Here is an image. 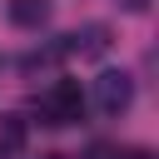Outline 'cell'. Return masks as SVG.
Returning <instances> with one entry per match:
<instances>
[{"mask_svg": "<svg viewBox=\"0 0 159 159\" xmlns=\"http://www.w3.org/2000/svg\"><path fill=\"white\" fill-rule=\"evenodd\" d=\"M35 119L50 124V129L80 124V119H84V89H80V80H55L50 89H40V99H35Z\"/></svg>", "mask_w": 159, "mask_h": 159, "instance_id": "obj_1", "label": "cell"}, {"mask_svg": "<svg viewBox=\"0 0 159 159\" xmlns=\"http://www.w3.org/2000/svg\"><path fill=\"white\" fill-rule=\"evenodd\" d=\"M129 104H134V80H129L124 70H104V75H94V109H99V114L119 119Z\"/></svg>", "mask_w": 159, "mask_h": 159, "instance_id": "obj_2", "label": "cell"}, {"mask_svg": "<svg viewBox=\"0 0 159 159\" xmlns=\"http://www.w3.org/2000/svg\"><path fill=\"white\" fill-rule=\"evenodd\" d=\"M109 45H114V35H109V25H80V30H70L65 40H60V55H70V60H99V55H109Z\"/></svg>", "mask_w": 159, "mask_h": 159, "instance_id": "obj_3", "label": "cell"}, {"mask_svg": "<svg viewBox=\"0 0 159 159\" xmlns=\"http://www.w3.org/2000/svg\"><path fill=\"white\" fill-rule=\"evenodd\" d=\"M5 15L20 30H45L50 25V0H5Z\"/></svg>", "mask_w": 159, "mask_h": 159, "instance_id": "obj_4", "label": "cell"}, {"mask_svg": "<svg viewBox=\"0 0 159 159\" xmlns=\"http://www.w3.org/2000/svg\"><path fill=\"white\" fill-rule=\"evenodd\" d=\"M30 144V129L20 114H0V159H20Z\"/></svg>", "mask_w": 159, "mask_h": 159, "instance_id": "obj_5", "label": "cell"}, {"mask_svg": "<svg viewBox=\"0 0 159 159\" xmlns=\"http://www.w3.org/2000/svg\"><path fill=\"white\" fill-rule=\"evenodd\" d=\"M119 5H124L129 15H144V10H149V0H119Z\"/></svg>", "mask_w": 159, "mask_h": 159, "instance_id": "obj_6", "label": "cell"}, {"mask_svg": "<svg viewBox=\"0 0 159 159\" xmlns=\"http://www.w3.org/2000/svg\"><path fill=\"white\" fill-rule=\"evenodd\" d=\"M114 159H149L144 149H129V154H114Z\"/></svg>", "mask_w": 159, "mask_h": 159, "instance_id": "obj_7", "label": "cell"}, {"mask_svg": "<svg viewBox=\"0 0 159 159\" xmlns=\"http://www.w3.org/2000/svg\"><path fill=\"white\" fill-rule=\"evenodd\" d=\"M40 159H65V154H40Z\"/></svg>", "mask_w": 159, "mask_h": 159, "instance_id": "obj_8", "label": "cell"}]
</instances>
